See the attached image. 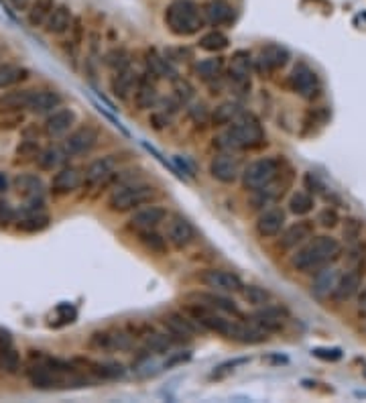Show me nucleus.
<instances>
[{
    "instance_id": "obj_34",
    "label": "nucleus",
    "mask_w": 366,
    "mask_h": 403,
    "mask_svg": "<svg viewBox=\"0 0 366 403\" xmlns=\"http://www.w3.org/2000/svg\"><path fill=\"white\" fill-rule=\"evenodd\" d=\"M244 110L238 102L234 100H226L218 104L216 109L212 110V124L214 126H230L234 120H238V116L242 114Z\"/></svg>"
},
{
    "instance_id": "obj_30",
    "label": "nucleus",
    "mask_w": 366,
    "mask_h": 403,
    "mask_svg": "<svg viewBox=\"0 0 366 403\" xmlns=\"http://www.w3.org/2000/svg\"><path fill=\"white\" fill-rule=\"evenodd\" d=\"M145 64H146V73H151V77L155 79H175L177 77V72L175 68L171 66V62L163 55H159L155 49H148L145 55Z\"/></svg>"
},
{
    "instance_id": "obj_3",
    "label": "nucleus",
    "mask_w": 366,
    "mask_h": 403,
    "mask_svg": "<svg viewBox=\"0 0 366 403\" xmlns=\"http://www.w3.org/2000/svg\"><path fill=\"white\" fill-rule=\"evenodd\" d=\"M165 27L177 37L195 35L206 23L202 17V8L193 0H173L165 6L163 12Z\"/></svg>"
},
{
    "instance_id": "obj_29",
    "label": "nucleus",
    "mask_w": 366,
    "mask_h": 403,
    "mask_svg": "<svg viewBox=\"0 0 366 403\" xmlns=\"http://www.w3.org/2000/svg\"><path fill=\"white\" fill-rule=\"evenodd\" d=\"M338 279H340V271L334 265L322 267L320 271H316V277H314V283H311V293L318 299H326L334 293Z\"/></svg>"
},
{
    "instance_id": "obj_19",
    "label": "nucleus",
    "mask_w": 366,
    "mask_h": 403,
    "mask_svg": "<svg viewBox=\"0 0 366 403\" xmlns=\"http://www.w3.org/2000/svg\"><path fill=\"white\" fill-rule=\"evenodd\" d=\"M73 19H75V15H73L72 6L66 4V2H57L55 8H53V12L49 15L47 23L43 25V29H45L47 35H66L72 29Z\"/></svg>"
},
{
    "instance_id": "obj_1",
    "label": "nucleus",
    "mask_w": 366,
    "mask_h": 403,
    "mask_svg": "<svg viewBox=\"0 0 366 403\" xmlns=\"http://www.w3.org/2000/svg\"><path fill=\"white\" fill-rule=\"evenodd\" d=\"M267 145V133L260 120L251 112H242L238 120L230 124V129L222 131L214 137V147L222 153H238L253 151Z\"/></svg>"
},
{
    "instance_id": "obj_49",
    "label": "nucleus",
    "mask_w": 366,
    "mask_h": 403,
    "mask_svg": "<svg viewBox=\"0 0 366 403\" xmlns=\"http://www.w3.org/2000/svg\"><path fill=\"white\" fill-rule=\"evenodd\" d=\"M173 96L180 100V104H189L195 98V88L187 79H183V77L177 75L173 79Z\"/></svg>"
},
{
    "instance_id": "obj_55",
    "label": "nucleus",
    "mask_w": 366,
    "mask_h": 403,
    "mask_svg": "<svg viewBox=\"0 0 366 403\" xmlns=\"http://www.w3.org/2000/svg\"><path fill=\"white\" fill-rule=\"evenodd\" d=\"M311 355L316 359H322V361H340L342 359V350L340 348H314Z\"/></svg>"
},
{
    "instance_id": "obj_59",
    "label": "nucleus",
    "mask_w": 366,
    "mask_h": 403,
    "mask_svg": "<svg viewBox=\"0 0 366 403\" xmlns=\"http://www.w3.org/2000/svg\"><path fill=\"white\" fill-rule=\"evenodd\" d=\"M303 185L309 189V191H322L324 189V185L320 182V178L316 176V174H305V178H303Z\"/></svg>"
},
{
    "instance_id": "obj_33",
    "label": "nucleus",
    "mask_w": 366,
    "mask_h": 403,
    "mask_svg": "<svg viewBox=\"0 0 366 403\" xmlns=\"http://www.w3.org/2000/svg\"><path fill=\"white\" fill-rule=\"evenodd\" d=\"M49 214L45 210H21L17 216V228L23 232H41L49 226Z\"/></svg>"
},
{
    "instance_id": "obj_40",
    "label": "nucleus",
    "mask_w": 366,
    "mask_h": 403,
    "mask_svg": "<svg viewBox=\"0 0 366 403\" xmlns=\"http://www.w3.org/2000/svg\"><path fill=\"white\" fill-rule=\"evenodd\" d=\"M102 62H104V66L112 73L120 72V70H124V68L131 66V53H128L126 47H112V49H108L104 53Z\"/></svg>"
},
{
    "instance_id": "obj_45",
    "label": "nucleus",
    "mask_w": 366,
    "mask_h": 403,
    "mask_svg": "<svg viewBox=\"0 0 366 403\" xmlns=\"http://www.w3.org/2000/svg\"><path fill=\"white\" fill-rule=\"evenodd\" d=\"M21 366H23L21 353L15 346L0 350V371H4L6 375H17L21 371Z\"/></svg>"
},
{
    "instance_id": "obj_58",
    "label": "nucleus",
    "mask_w": 366,
    "mask_h": 403,
    "mask_svg": "<svg viewBox=\"0 0 366 403\" xmlns=\"http://www.w3.org/2000/svg\"><path fill=\"white\" fill-rule=\"evenodd\" d=\"M148 122L155 126V129H165L167 124H169V114L167 112H163V110H159V112H153L151 114V118H148Z\"/></svg>"
},
{
    "instance_id": "obj_52",
    "label": "nucleus",
    "mask_w": 366,
    "mask_h": 403,
    "mask_svg": "<svg viewBox=\"0 0 366 403\" xmlns=\"http://www.w3.org/2000/svg\"><path fill=\"white\" fill-rule=\"evenodd\" d=\"M19 212L15 210V206L6 200H0V226H8L12 222H17Z\"/></svg>"
},
{
    "instance_id": "obj_14",
    "label": "nucleus",
    "mask_w": 366,
    "mask_h": 403,
    "mask_svg": "<svg viewBox=\"0 0 366 403\" xmlns=\"http://www.w3.org/2000/svg\"><path fill=\"white\" fill-rule=\"evenodd\" d=\"M75 122H77V114L72 109L59 106L57 110H53L51 114H47V118L43 122V133L49 139H61V137H66L72 131Z\"/></svg>"
},
{
    "instance_id": "obj_11",
    "label": "nucleus",
    "mask_w": 366,
    "mask_h": 403,
    "mask_svg": "<svg viewBox=\"0 0 366 403\" xmlns=\"http://www.w3.org/2000/svg\"><path fill=\"white\" fill-rule=\"evenodd\" d=\"M289 62V51L281 45H267L260 49V53L253 59V70L258 75H269V73L277 72L281 68H285Z\"/></svg>"
},
{
    "instance_id": "obj_48",
    "label": "nucleus",
    "mask_w": 366,
    "mask_h": 403,
    "mask_svg": "<svg viewBox=\"0 0 366 403\" xmlns=\"http://www.w3.org/2000/svg\"><path fill=\"white\" fill-rule=\"evenodd\" d=\"M240 293H242V297H244L247 303L256 306V308L269 303V299H271V293L267 292V290H262V288H258V285H244L240 290Z\"/></svg>"
},
{
    "instance_id": "obj_43",
    "label": "nucleus",
    "mask_w": 366,
    "mask_h": 403,
    "mask_svg": "<svg viewBox=\"0 0 366 403\" xmlns=\"http://www.w3.org/2000/svg\"><path fill=\"white\" fill-rule=\"evenodd\" d=\"M316 202L314 196L309 191H295L289 200V212H293L295 216H305L314 210Z\"/></svg>"
},
{
    "instance_id": "obj_24",
    "label": "nucleus",
    "mask_w": 366,
    "mask_h": 403,
    "mask_svg": "<svg viewBox=\"0 0 366 403\" xmlns=\"http://www.w3.org/2000/svg\"><path fill=\"white\" fill-rule=\"evenodd\" d=\"M285 226V212L281 208H267L258 214V218L255 222L256 234L262 238H271L281 234Z\"/></svg>"
},
{
    "instance_id": "obj_53",
    "label": "nucleus",
    "mask_w": 366,
    "mask_h": 403,
    "mask_svg": "<svg viewBox=\"0 0 366 403\" xmlns=\"http://www.w3.org/2000/svg\"><path fill=\"white\" fill-rule=\"evenodd\" d=\"M244 363H249V359H236V361H228V363H224V365L216 366V371L212 373V377H214V379H222V377H226V375L234 373V371H236V366L244 365Z\"/></svg>"
},
{
    "instance_id": "obj_22",
    "label": "nucleus",
    "mask_w": 366,
    "mask_h": 403,
    "mask_svg": "<svg viewBox=\"0 0 366 403\" xmlns=\"http://www.w3.org/2000/svg\"><path fill=\"white\" fill-rule=\"evenodd\" d=\"M360 285H363V269L360 267H352L348 269L344 275H340L336 288H334V299L344 303L348 299H352L356 293L360 292Z\"/></svg>"
},
{
    "instance_id": "obj_38",
    "label": "nucleus",
    "mask_w": 366,
    "mask_h": 403,
    "mask_svg": "<svg viewBox=\"0 0 366 403\" xmlns=\"http://www.w3.org/2000/svg\"><path fill=\"white\" fill-rule=\"evenodd\" d=\"M224 72V57L220 55H214V57H206V59H200L195 64V73L202 82H214L218 79L220 75Z\"/></svg>"
},
{
    "instance_id": "obj_64",
    "label": "nucleus",
    "mask_w": 366,
    "mask_h": 403,
    "mask_svg": "<svg viewBox=\"0 0 366 403\" xmlns=\"http://www.w3.org/2000/svg\"><path fill=\"white\" fill-rule=\"evenodd\" d=\"M363 330H365V334H366V322H365V328H363Z\"/></svg>"
},
{
    "instance_id": "obj_31",
    "label": "nucleus",
    "mask_w": 366,
    "mask_h": 403,
    "mask_svg": "<svg viewBox=\"0 0 366 403\" xmlns=\"http://www.w3.org/2000/svg\"><path fill=\"white\" fill-rule=\"evenodd\" d=\"M287 185H289V180H287V182H281V176H279L273 183H269V185H264L262 189L255 191L253 206H255V208H267V206L279 202V200L283 198Z\"/></svg>"
},
{
    "instance_id": "obj_44",
    "label": "nucleus",
    "mask_w": 366,
    "mask_h": 403,
    "mask_svg": "<svg viewBox=\"0 0 366 403\" xmlns=\"http://www.w3.org/2000/svg\"><path fill=\"white\" fill-rule=\"evenodd\" d=\"M139 241L145 247L146 251L155 253V255H165L167 253V238L157 234L155 230H146V232H139Z\"/></svg>"
},
{
    "instance_id": "obj_10",
    "label": "nucleus",
    "mask_w": 366,
    "mask_h": 403,
    "mask_svg": "<svg viewBox=\"0 0 366 403\" xmlns=\"http://www.w3.org/2000/svg\"><path fill=\"white\" fill-rule=\"evenodd\" d=\"M185 299L189 303H200V306H206V308H212L216 312H222V314H228V316H234L238 320H244L240 308L230 299L226 297V293L220 292H191L185 295Z\"/></svg>"
},
{
    "instance_id": "obj_51",
    "label": "nucleus",
    "mask_w": 366,
    "mask_h": 403,
    "mask_svg": "<svg viewBox=\"0 0 366 403\" xmlns=\"http://www.w3.org/2000/svg\"><path fill=\"white\" fill-rule=\"evenodd\" d=\"M187 114H189V118L193 120V124H198V126H206V124L212 122V112H210V109H208L204 102H193V104H189Z\"/></svg>"
},
{
    "instance_id": "obj_12",
    "label": "nucleus",
    "mask_w": 366,
    "mask_h": 403,
    "mask_svg": "<svg viewBox=\"0 0 366 403\" xmlns=\"http://www.w3.org/2000/svg\"><path fill=\"white\" fill-rule=\"evenodd\" d=\"M210 176L222 183H234L242 176V163L236 153H222L210 161Z\"/></svg>"
},
{
    "instance_id": "obj_13",
    "label": "nucleus",
    "mask_w": 366,
    "mask_h": 403,
    "mask_svg": "<svg viewBox=\"0 0 366 403\" xmlns=\"http://www.w3.org/2000/svg\"><path fill=\"white\" fill-rule=\"evenodd\" d=\"M165 238H167V243L171 247H175L177 251H183V249H187L193 243L195 228L182 214H171L167 218V234H165Z\"/></svg>"
},
{
    "instance_id": "obj_56",
    "label": "nucleus",
    "mask_w": 366,
    "mask_h": 403,
    "mask_svg": "<svg viewBox=\"0 0 366 403\" xmlns=\"http://www.w3.org/2000/svg\"><path fill=\"white\" fill-rule=\"evenodd\" d=\"M191 359V353L189 350H183V353H173L167 361H165V365L163 368H173V366L183 365V363H187Z\"/></svg>"
},
{
    "instance_id": "obj_26",
    "label": "nucleus",
    "mask_w": 366,
    "mask_h": 403,
    "mask_svg": "<svg viewBox=\"0 0 366 403\" xmlns=\"http://www.w3.org/2000/svg\"><path fill=\"white\" fill-rule=\"evenodd\" d=\"M84 183V176L79 174V169L75 167H59L53 178H51V191L55 196H68V194H73L79 185Z\"/></svg>"
},
{
    "instance_id": "obj_63",
    "label": "nucleus",
    "mask_w": 366,
    "mask_h": 403,
    "mask_svg": "<svg viewBox=\"0 0 366 403\" xmlns=\"http://www.w3.org/2000/svg\"><path fill=\"white\" fill-rule=\"evenodd\" d=\"M8 187H10V180H8V176H6L4 171H0V194L8 191Z\"/></svg>"
},
{
    "instance_id": "obj_20",
    "label": "nucleus",
    "mask_w": 366,
    "mask_h": 403,
    "mask_svg": "<svg viewBox=\"0 0 366 403\" xmlns=\"http://www.w3.org/2000/svg\"><path fill=\"white\" fill-rule=\"evenodd\" d=\"M118 155H106V157H100L96 161H92L88 167H86V174H84V185H102L112 178L118 161H116Z\"/></svg>"
},
{
    "instance_id": "obj_35",
    "label": "nucleus",
    "mask_w": 366,
    "mask_h": 403,
    "mask_svg": "<svg viewBox=\"0 0 366 403\" xmlns=\"http://www.w3.org/2000/svg\"><path fill=\"white\" fill-rule=\"evenodd\" d=\"M55 0H33L31 8L27 10V23L33 29H43V25L47 23L49 15L55 8Z\"/></svg>"
},
{
    "instance_id": "obj_21",
    "label": "nucleus",
    "mask_w": 366,
    "mask_h": 403,
    "mask_svg": "<svg viewBox=\"0 0 366 403\" xmlns=\"http://www.w3.org/2000/svg\"><path fill=\"white\" fill-rule=\"evenodd\" d=\"M311 236H314V222L311 220H297L283 230L279 245H281V249L291 251V249L301 247L303 243H307Z\"/></svg>"
},
{
    "instance_id": "obj_27",
    "label": "nucleus",
    "mask_w": 366,
    "mask_h": 403,
    "mask_svg": "<svg viewBox=\"0 0 366 403\" xmlns=\"http://www.w3.org/2000/svg\"><path fill=\"white\" fill-rule=\"evenodd\" d=\"M64 104V98L55 90H33L31 102H29V112L37 116H47L53 110H57Z\"/></svg>"
},
{
    "instance_id": "obj_41",
    "label": "nucleus",
    "mask_w": 366,
    "mask_h": 403,
    "mask_svg": "<svg viewBox=\"0 0 366 403\" xmlns=\"http://www.w3.org/2000/svg\"><path fill=\"white\" fill-rule=\"evenodd\" d=\"M228 45H230V39L224 35L222 31H218V29L204 33V35L200 37V41H198V47L204 49V51H210V53H220V51L228 49Z\"/></svg>"
},
{
    "instance_id": "obj_2",
    "label": "nucleus",
    "mask_w": 366,
    "mask_h": 403,
    "mask_svg": "<svg viewBox=\"0 0 366 403\" xmlns=\"http://www.w3.org/2000/svg\"><path fill=\"white\" fill-rule=\"evenodd\" d=\"M342 255V245L334 236H314L307 243L301 245V249L295 251L291 256V267L299 273H316L322 267L331 265L338 256Z\"/></svg>"
},
{
    "instance_id": "obj_5",
    "label": "nucleus",
    "mask_w": 366,
    "mask_h": 403,
    "mask_svg": "<svg viewBox=\"0 0 366 403\" xmlns=\"http://www.w3.org/2000/svg\"><path fill=\"white\" fill-rule=\"evenodd\" d=\"M279 176H283V159L279 157H260L251 161L240 176V182L244 185V189L249 191H258L264 185L273 183Z\"/></svg>"
},
{
    "instance_id": "obj_54",
    "label": "nucleus",
    "mask_w": 366,
    "mask_h": 403,
    "mask_svg": "<svg viewBox=\"0 0 366 403\" xmlns=\"http://www.w3.org/2000/svg\"><path fill=\"white\" fill-rule=\"evenodd\" d=\"M318 222H320L324 228H334V226H338L340 216H338V212H336L334 208H326V210H322V212L318 214Z\"/></svg>"
},
{
    "instance_id": "obj_6",
    "label": "nucleus",
    "mask_w": 366,
    "mask_h": 403,
    "mask_svg": "<svg viewBox=\"0 0 366 403\" xmlns=\"http://www.w3.org/2000/svg\"><path fill=\"white\" fill-rule=\"evenodd\" d=\"M251 72H253V57L249 51L238 49L230 57V70H228V79L230 86L238 94H247L251 90Z\"/></svg>"
},
{
    "instance_id": "obj_28",
    "label": "nucleus",
    "mask_w": 366,
    "mask_h": 403,
    "mask_svg": "<svg viewBox=\"0 0 366 403\" xmlns=\"http://www.w3.org/2000/svg\"><path fill=\"white\" fill-rule=\"evenodd\" d=\"M135 104L139 110H151L159 104V90L155 79H151V73L139 77L137 90H135Z\"/></svg>"
},
{
    "instance_id": "obj_62",
    "label": "nucleus",
    "mask_w": 366,
    "mask_h": 403,
    "mask_svg": "<svg viewBox=\"0 0 366 403\" xmlns=\"http://www.w3.org/2000/svg\"><path fill=\"white\" fill-rule=\"evenodd\" d=\"M358 312L366 316V285L358 292Z\"/></svg>"
},
{
    "instance_id": "obj_36",
    "label": "nucleus",
    "mask_w": 366,
    "mask_h": 403,
    "mask_svg": "<svg viewBox=\"0 0 366 403\" xmlns=\"http://www.w3.org/2000/svg\"><path fill=\"white\" fill-rule=\"evenodd\" d=\"M68 153L64 151V147H47L39 153L37 157V165L43 169V171H57L64 161H66Z\"/></svg>"
},
{
    "instance_id": "obj_57",
    "label": "nucleus",
    "mask_w": 366,
    "mask_h": 403,
    "mask_svg": "<svg viewBox=\"0 0 366 403\" xmlns=\"http://www.w3.org/2000/svg\"><path fill=\"white\" fill-rule=\"evenodd\" d=\"M360 230H363V224L358 220H348L346 226H344V236L348 241H356L358 234H360Z\"/></svg>"
},
{
    "instance_id": "obj_15",
    "label": "nucleus",
    "mask_w": 366,
    "mask_h": 403,
    "mask_svg": "<svg viewBox=\"0 0 366 403\" xmlns=\"http://www.w3.org/2000/svg\"><path fill=\"white\" fill-rule=\"evenodd\" d=\"M167 220V210L163 206H145V208H137V212L128 220V228L139 232H146V230H157L163 222Z\"/></svg>"
},
{
    "instance_id": "obj_4",
    "label": "nucleus",
    "mask_w": 366,
    "mask_h": 403,
    "mask_svg": "<svg viewBox=\"0 0 366 403\" xmlns=\"http://www.w3.org/2000/svg\"><path fill=\"white\" fill-rule=\"evenodd\" d=\"M155 194H157L155 187L148 185V183H122V185H118L110 194L106 206H108V210H112V212L124 214V212H131V210H137V208L145 206L146 202H151V198Z\"/></svg>"
},
{
    "instance_id": "obj_8",
    "label": "nucleus",
    "mask_w": 366,
    "mask_h": 403,
    "mask_svg": "<svg viewBox=\"0 0 366 403\" xmlns=\"http://www.w3.org/2000/svg\"><path fill=\"white\" fill-rule=\"evenodd\" d=\"M198 279L212 292H220V293H238L244 283L242 279L232 273V271H226V269H204Z\"/></svg>"
},
{
    "instance_id": "obj_42",
    "label": "nucleus",
    "mask_w": 366,
    "mask_h": 403,
    "mask_svg": "<svg viewBox=\"0 0 366 403\" xmlns=\"http://www.w3.org/2000/svg\"><path fill=\"white\" fill-rule=\"evenodd\" d=\"M173 346V338L171 334H161V332H148L145 334V350L151 355H165L169 353Z\"/></svg>"
},
{
    "instance_id": "obj_60",
    "label": "nucleus",
    "mask_w": 366,
    "mask_h": 403,
    "mask_svg": "<svg viewBox=\"0 0 366 403\" xmlns=\"http://www.w3.org/2000/svg\"><path fill=\"white\" fill-rule=\"evenodd\" d=\"M8 346H15L12 334H10V330L0 328V350H4V348H8Z\"/></svg>"
},
{
    "instance_id": "obj_39",
    "label": "nucleus",
    "mask_w": 366,
    "mask_h": 403,
    "mask_svg": "<svg viewBox=\"0 0 366 403\" xmlns=\"http://www.w3.org/2000/svg\"><path fill=\"white\" fill-rule=\"evenodd\" d=\"M29 70L17 64H2L0 66V90H8L29 77Z\"/></svg>"
},
{
    "instance_id": "obj_50",
    "label": "nucleus",
    "mask_w": 366,
    "mask_h": 403,
    "mask_svg": "<svg viewBox=\"0 0 366 403\" xmlns=\"http://www.w3.org/2000/svg\"><path fill=\"white\" fill-rule=\"evenodd\" d=\"M110 336H112V353L118 350V353H128L135 348V338L124 332V330H110Z\"/></svg>"
},
{
    "instance_id": "obj_32",
    "label": "nucleus",
    "mask_w": 366,
    "mask_h": 403,
    "mask_svg": "<svg viewBox=\"0 0 366 403\" xmlns=\"http://www.w3.org/2000/svg\"><path fill=\"white\" fill-rule=\"evenodd\" d=\"M84 366H88V371L96 377V379H102V381H118L126 375V368L124 365L116 363V361H81Z\"/></svg>"
},
{
    "instance_id": "obj_23",
    "label": "nucleus",
    "mask_w": 366,
    "mask_h": 403,
    "mask_svg": "<svg viewBox=\"0 0 366 403\" xmlns=\"http://www.w3.org/2000/svg\"><path fill=\"white\" fill-rule=\"evenodd\" d=\"M161 322H163V326L167 328V332L171 334V336H175V338H180V340H187V338H191V336H195V332H198V322L191 318V316H185L182 312H167L163 318H161Z\"/></svg>"
},
{
    "instance_id": "obj_18",
    "label": "nucleus",
    "mask_w": 366,
    "mask_h": 403,
    "mask_svg": "<svg viewBox=\"0 0 366 403\" xmlns=\"http://www.w3.org/2000/svg\"><path fill=\"white\" fill-rule=\"evenodd\" d=\"M139 73L135 68H124L120 72H114L112 79H110V92L114 98L118 100H131V96H135L137 84H139Z\"/></svg>"
},
{
    "instance_id": "obj_17",
    "label": "nucleus",
    "mask_w": 366,
    "mask_h": 403,
    "mask_svg": "<svg viewBox=\"0 0 366 403\" xmlns=\"http://www.w3.org/2000/svg\"><path fill=\"white\" fill-rule=\"evenodd\" d=\"M287 310L281 306H260L253 314V324H256L258 328H262L264 332H279L285 328L287 324Z\"/></svg>"
},
{
    "instance_id": "obj_61",
    "label": "nucleus",
    "mask_w": 366,
    "mask_h": 403,
    "mask_svg": "<svg viewBox=\"0 0 366 403\" xmlns=\"http://www.w3.org/2000/svg\"><path fill=\"white\" fill-rule=\"evenodd\" d=\"M8 4H10L15 10H19V12H27V10L31 8L33 0H8Z\"/></svg>"
},
{
    "instance_id": "obj_25",
    "label": "nucleus",
    "mask_w": 366,
    "mask_h": 403,
    "mask_svg": "<svg viewBox=\"0 0 366 403\" xmlns=\"http://www.w3.org/2000/svg\"><path fill=\"white\" fill-rule=\"evenodd\" d=\"M12 185L17 189V194L25 200V202H41L45 200V183L35 174H19Z\"/></svg>"
},
{
    "instance_id": "obj_46",
    "label": "nucleus",
    "mask_w": 366,
    "mask_h": 403,
    "mask_svg": "<svg viewBox=\"0 0 366 403\" xmlns=\"http://www.w3.org/2000/svg\"><path fill=\"white\" fill-rule=\"evenodd\" d=\"M41 149H39V141L37 139H31V137H25L21 141V145L17 147V163H29V161H37Z\"/></svg>"
},
{
    "instance_id": "obj_47",
    "label": "nucleus",
    "mask_w": 366,
    "mask_h": 403,
    "mask_svg": "<svg viewBox=\"0 0 366 403\" xmlns=\"http://www.w3.org/2000/svg\"><path fill=\"white\" fill-rule=\"evenodd\" d=\"M88 348L96 353H112V336L110 330H96L88 338Z\"/></svg>"
},
{
    "instance_id": "obj_7",
    "label": "nucleus",
    "mask_w": 366,
    "mask_h": 403,
    "mask_svg": "<svg viewBox=\"0 0 366 403\" xmlns=\"http://www.w3.org/2000/svg\"><path fill=\"white\" fill-rule=\"evenodd\" d=\"M98 141H100V131L92 124H86L66 135L64 151L68 153V157H79V155L90 153L98 145Z\"/></svg>"
},
{
    "instance_id": "obj_37",
    "label": "nucleus",
    "mask_w": 366,
    "mask_h": 403,
    "mask_svg": "<svg viewBox=\"0 0 366 403\" xmlns=\"http://www.w3.org/2000/svg\"><path fill=\"white\" fill-rule=\"evenodd\" d=\"M33 90L35 88H23V90H12V92H6L0 96V106L4 110H27L29 109V102H31V96H33Z\"/></svg>"
},
{
    "instance_id": "obj_16",
    "label": "nucleus",
    "mask_w": 366,
    "mask_h": 403,
    "mask_svg": "<svg viewBox=\"0 0 366 403\" xmlns=\"http://www.w3.org/2000/svg\"><path fill=\"white\" fill-rule=\"evenodd\" d=\"M202 17L210 27H228L236 19V8L228 0H208L202 6Z\"/></svg>"
},
{
    "instance_id": "obj_9",
    "label": "nucleus",
    "mask_w": 366,
    "mask_h": 403,
    "mask_svg": "<svg viewBox=\"0 0 366 403\" xmlns=\"http://www.w3.org/2000/svg\"><path fill=\"white\" fill-rule=\"evenodd\" d=\"M289 86L295 94H299L305 100H314L320 94V77L318 73L314 72L307 64L299 62L293 68L291 75H289Z\"/></svg>"
}]
</instances>
